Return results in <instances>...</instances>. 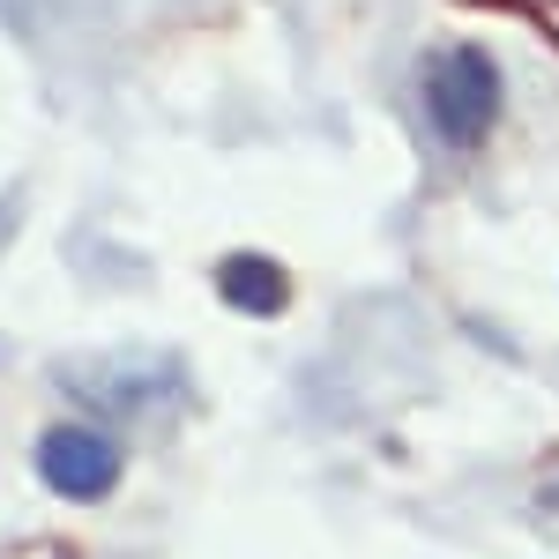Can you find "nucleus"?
Returning <instances> with one entry per match:
<instances>
[{
  "label": "nucleus",
  "mask_w": 559,
  "mask_h": 559,
  "mask_svg": "<svg viewBox=\"0 0 559 559\" xmlns=\"http://www.w3.org/2000/svg\"><path fill=\"white\" fill-rule=\"evenodd\" d=\"M500 97H508V75L485 45H448L432 52L426 68V120L448 150H477L492 120H500Z\"/></svg>",
  "instance_id": "f257e3e1"
},
{
  "label": "nucleus",
  "mask_w": 559,
  "mask_h": 559,
  "mask_svg": "<svg viewBox=\"0 0 559 559\" xmlns=\"http://www.w3.org/2000/svg\"><path fill=\"white\" fill-rule=\"evenodd\" d=\"M120 477H128V455H120V440H112L105 426L68 418V426H45L38 432V485L52 492V500H68V508H97V500L120 492Z\"/></svg>",
  "instance_id": "f03ea898"
},
{
  "label": "nucleus",
  "mask_w": 559,
  "mask_h": 559,
  "mask_svg": "<svg viewBox=\"0 0 559 559\" xmlns=\"http://www.w3.org/2000/svg\"><path fill=\"white\" fill-rule=\"evenodd\" d=\"M216 292H224V306H231V313L276 321V313L292 306V276H284V261H269V254H224Z\"/></svg>",
  "instance_id": "7ed1b4c3"
}]
</instances>
